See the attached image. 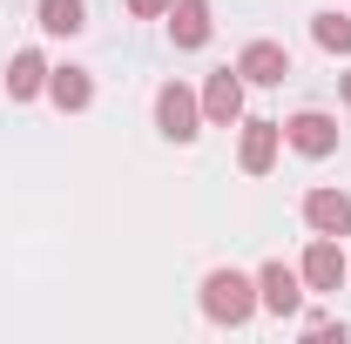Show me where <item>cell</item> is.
<instances>
[{
  "label": "cell",
  "mask_w": 351,
  "mask_h": 344,
  "mask_svg": "<svg viewBox=\"0 0 351 344\" xmlns=\"http://www.w3.org/2000/svg\"><path fill=\"white\" fill-rule=\"evenodd\" d=\"M311 41L317 47H331V54H351V14H311Z\"/></svg>",
  "instance_id": "obj_14"
},
{
  "label": "cell",
  "mask_w": 351,
  "mask_h": 344,
  "mask_svg": "<svg viewBox=\"0 0 351 344\" xmlns=\"http://www.w3.org/2000/svg\"><path fill=\"white\" fill-rule=\"evenodd\" d=\"M237 75H243V82H257V88H277L284 75H291V54H284L277 41H250L243 54H237Z\"/></svg>",
  "instance_id": "obj_9"
},
{
  "label": "cell",
  "mask_w": 351,
  "mask_h": 344,
  "mask_svg": "<svg viewBox=\"0 0 351 344\" xmlns=\"http://www.w3.org/2000/svg\"><path fill=\"white\" fill-rule=\"evenodd\" d=\"M304 331H311V338H345V324H338L331 310H311V317H304Z\"/></svg>",
  "instance_id": "obj_15"
},
{
  "label": "cell",
  "mask_w": 351,
  "mask_h": 344,
  "mask_svg": "<svg viewBox=\"0 0 351 344\" xmlns=\"http://www.w3.org/2000/svg\"><path fill=\"white\" fill-rule=\"evenodd\" d=\"M304 223L317 236H351V196L345 189H311L304 196Z\"/></svg>",
  "instance_id": "obj_7"
},
{
  "label": "cell",
  "mask_w": 351,
  "mask_h": 344,
  "mask_svg": "<svg viewBox=\"0 0 351 344\" xmlns=\"http://www.w3.org/2000/svg\"><path fill=\"white\" fill-rule=\"evenodd\" d=\"M129 14H142V21H156V14H169V0H129Z\"/></svg>",
  "instance_id": "obj_16"
},
{
  "label": "cell",
  "mask_w": 351,
  "mask_h": 344,
  "mask_svg": "<svg viewBox=\"0 0 351 344\" xmlns=\"http://www.w3.org/2000/svg\"><path fill=\"white\" fill-rule=\"evenodd\" d=\"M250 310H257V277H243V270L203 277V317L210 324H250Z\"/></svg>",
  "instance_id": "obj_1"
},
{
  "label": "cell",
  "mask_w": 351,
  "mask_h": 344,
  "mask_svg": "<svg viewBox=\"0 0 351 344\" xmlns=\"http://www.w3.org/2000/svg\"><path fill=\"white\" fill-rule=\"evenodd\" d=\"M169 41L176 47H203L210 41V0H169Z\"/></svg>",
  "instance_id": "obj_11"
},
{
  "label": "cell",
  "mask_w": 351,
  "mask_h": 344,
  "mask_svg": "<svg viewBox=\"0 0 351 344\" xmlns=\"http://www.w3.org/2000/svg\"><path fill=\"white\" fill-rule=\"evenodd\" d=\"M298 277H304V291H338L351 277V263H345V250H338V236H311V250H304V263H298Z\"/></svg>",
  "instance_id": "obj_4"
},
{
  "label": "cell",
  "mask_w": 351,
  "mask_h": 344,
  "mask_svg": "<svg viewBox=\"0 0 351 344\" xmlns=\"http://www.w3.org/2000/svg\"><path fill=\"white\" fill-rule=\"evenodd\" d=\"M41 88H47V61L34 54V47H21V54L7 61V95L27 101V95H41Z\"/></svg>",
  "instance_id": "obj_12"
},
{
  "label": "cell",
  "mask_w": 351,
  "mask_h": 344,
  "mask_svg": "<svg viewBox=\"0 0 351 344\" xmlns=\"http://www.w3.org/2000/svg\"><path fill=\"white\" fill-rule=\"evenodd\" d=\"M257 304L270 317H298V310H304V277H298L291 263H263L257 270Z\"/></svg>",
  "instance_id": "obj_3"
},
{
  "label": "cell",
  "mask_w": 351,
  "mask_h": 344,
  "mask_svg": "<svg viewBox=\"0 0 351 344\" xmlns=\"http://www.w3.org/2000/svg\"><path fill=\"white\" fill-rule=\"evenodd\" d=\"M345 108H351V75H345Z\"/></svg>",
  "instance_id": "obj_17"
},
{
  "label": "cell",
  "mask_w": 351,
  "mask_h": 344,
  "mask_svg": "<svg viewBox=\"0 0 351 344\" xmlns=\"http://www.w3.org/2000/svg\"><path fill=\"white\" fill-rule=\"evenodd\" d=\"M34 21H41L47 34H82V27H88V7H82V0H41Z\"/></svg>",
  "instance_id": "obj_13"
},
{
  "label": "cell",
  "mask_w": 351,
  "mask_h": 344,
  "mask_svg": "<svg viewBox=\"0 0 351 344\" xmlns=\"http://www.w3.org/2000/svg\"><path fill=\"white\" fill-rule=\"evenodd\" d=\"M277 149H284V122H243V149H237L243 175H270Z\"/></svg>",
  "instance_id": "obj_8"
},
{
  "label": "cell",
  "mask_w": 351,
  "mask_h": 344,
  "mask_svg": "<svg viewBox=\"0 0 351 344\" xmlns=\"http://www.w3.org/2000/svg\"><path fill=\"white\" fill-rule=\"evenodd\" d=\"M47 101L61 115H82L88 101H95V75L88 68H47Z\"/></svg>",
  "instance_id": "obj_10"
},
{
  "label": "cell",
  "mask_w": 351,
  "mask_h": 344,
  "mask_svg": "<svg viewBox=\"0 0 351 344\" xmlns=\"http://www.w3.org/2000/svg\"><path fill=\"white\" fill-rule=\"evenodd\" d=\"M156 129L169 135V142H196L203 135V95H189L182 82H169L156 95Z\"/></svg>",
  "instance_id": "obj_2"
},
{
  "label": "cell",
  "mask_w": 351,
  "mask_h": 344,
  "mask_svg": "<svg viewBox=\"0 0 351 344\" xmlns=\"http://www.w3.org/2000/svg\"><path fill=\"white\" fill-rule=\"evenodd\" d=\"M237 115H243V75H237V68H223V75H210V82H203V122L230 129Z\"/></svg>",
  "instance_id": "obj_6"
},
{
  "label": "cell",
  "mask_w": 351,
  "mask_h": 344,
  "mask_svg": "<svg viewBox=\"0 0 351 344\" xmlns=\"http://www.w3.org/2000/svg\"><path fill=\"white\" fill-rule=\"evenodd\" d=\"M284 142H291L298 156H311V162H324V156L338 149V122H331L324 108H304V115L284 122Z\"/></svg>",
  "instance_id": "obj_5"
}]
</instances>
